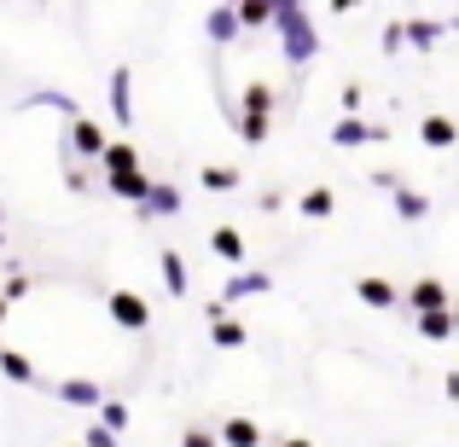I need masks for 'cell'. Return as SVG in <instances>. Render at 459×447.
Masks as SVG:
<instances>
[{
  "instance_id": "cell-1",
  "label": "cell",
  "mask_w": 459,
  "mask_h": 447,
  "mask_svg": "<svg viewBox=\"0 0 459 447\" xmlns=\"http://www.w3.org/2000/svg\"><path fill=\"white\" fill-rule=\"evenodd\" d=\"M273 30H280V58H285V70H308L314 58H320V30H314L308 6L280 0V6H273Z\"/></svg>"
},
{
  "instance_id": "cell-2",
  "label": "cell",
  "mask_w": 459,
  "mask_h": 447,
  "mask_svg": "<svg viewBox=\"0 0 459 447\" xmlns=\"http://www.w3.org/2000/svg\"><path fill=\"white\" fill-rule=\"evenodd\" d=\"M65 146H70V157H88V163H100V157L111 151V134H105L93 116H70V123H65Z\"/></svg>"
},
{
  "instance_id": "cell-3",
  "label": "cell",
  "mask_w": 459,
  "mask_h": 447,
  "mask_svg": "<svg viewBox=\"0 0 459 447\" xmlns=\"http://www.w3.org/2000/svg\"><path fill=\"white\" fill-rule=\"evenodd\" d=\"M273 291V273H262V268H238V273H227V285H221V308H233V302H245V297H268Z\"/></svg>"
},
{
  "instance_id": "cell-4",
  "label": "cell",
  "mask_w": 459,
  "mask_h": 447,
  "mask_svg": "<svg viewBox=\"0 0 459 447\" xmlns=\"http://www.w3.org/2000/svg\"><path fill=\"white\" fill-rule=\"evenodd\" d=\"M372 140H390V128H384V123H367V116H343V123L332 128V146H337V151L372 146Z\"/></svg>"
},
{
  "instance_id": "cell-5",
  "label": "cell",
  "mask_w": 459,
  "mask_h": 447,
  "mask_svg": "<svg viewBox=\"0 0 459 447\" xmlns=\"http://www.w3.org/2000/svg\"><path fill=\"white\" fill-rule=\"evenodd\" d=\"M53 395H58L65 407H82V413H100V407L111 401V395H105L93 378H58V383H53Z\"/></svg>"
},
{
  "instance_id": "cell-6",
  "label": "cell",
  "mask_w": 459,
  "mask_h": 447,
  "mask_svg": "<svg viewBox=\"0 0 459 447\" xmlns=\"http://www.w3.org/2000/svg\"><path fill=\"white\" fill-rule=\"evenodd\" d=\"M105 308H111V320L123 325V331H146V325H152V308H146V297H140V291H111Z\"/></svg>"
},
{
  "instance_id": "cell-7",
  "label": "cell",
  "mask_w": 459,
  "mask_h": 447,
  "mask_svg": "<svg viewBox=\"0 0 459 447\" xmlns=\"http://www.w3.org/2000/svg\"><path fill=\"white\" fill-rule=\"evenodd\" d=\"M140 221H169V215H180V186H169V180H152L146 203H140Z\"/></svg>"
},
{
  "instance_id": "cell-8",
  "label": "cell",
  "mask_w": 459,
  "mask_h": 447,
  "mask_svg": "<svg viewBox=\"0 0 459 447\" xmlns=\"http://www.w3.org/2000/svg\"><path fill=\"white\" fill-rule=\"evenodd\" d=\"M210 250H215V256H221V262H233V273H238V268H245V262H250V250H245V233H238L233 221H221V227H215V233H210Z\"/></svg>"
},
{
  "instance_id": "cell-9",
  "label": "cell",
  "mask_w": 459,
  "mask_h": 447,
  "mask_svg": "<svg viewBox=\"0 0 459 447\" xmlns=\"http://www.w3.org/2000/svg\"><path fill=\"white\" fill-rule=\"evenodd\" d=\"M111 116L117 123H134V70L128 64L111 70Z\"/></svg>"
},
{
  "instance_id": "cell-10",
  "label": "cell",
  "mask_w": 459,
  "mask_h": 447,
  "mask_svg": "<svg viewBox=\"0 0 459 447\" xmlns=\"http://www.w3.org/2000/svg\"><path fill=\"white\" fill-rule=\"evenodd\" d=\"M238 6H210V18H204V35H210V47H227V41H238Z\"/></svg>"
},
{
  "instance_id": "cell-11",
  "label": "cell",
  "mask_w": 459,
  "mask_h": 447,
  "mask_svg": "<svg viewBox=\"0 0 459 447\" xmlns=\"http://www.w3.org/2000/svg\"><path fill=\"white\" fill-rule=\"evenodd\" d=\"M407 302H413L419 314H437V308H454V302H448V285H442V279H430V273H425V279H413V291H407Z\"/></svg>"
},
{
  "instance_id": "cell-12",
  "label": "cell",
  "mask_w": 459,
  "mask_h": 447,
  "mask_svg": "<svg viewBox=\"0 0 459 447\" xmlns=\"http://www.w3.org/2000/svg\"><path fill=\"white\" fill-rule=\"evenodd\" d=\"M0 378H6V383H41V372H35V360L23 355V348L0 343Z\"/></svg>"
},
{
  "instance_id": "cell-13",
  "label": "cell",
  "mask_w": 459,
  "mask_h": 447,
  "mask_svg": "<svg viewBox=\"0 0 459 447\" xmlns=\"http://www.w3.org/2000/svg\"><path fill=\"white\" fill-rule=\"evenodd\" d=\"M105 186L140 210V203H146V192H152V175H146V168H128V175H105Z\"/></svg>"
},
{
  "instance_id": "cell-14",
  "label": "cell",
  "mask_w": 459,
  "mask_h": 447,
  "mask_svg": "<svg viewBox=\"0 0 459 447\" xmlns=\"http://www.w3.org/2000/svg\"><path fill=\"white\" fill-rule=\"evenodd\" d=\"M419 140H425L430 151H448V146H459V123L454 116H425V123H419Z\"/></svg>"
},
{
  "instance_id": "cell-15",
  "label": "cell",
  "mask_w": 459,
  "mask_h": 447,
  "mask_svg": "<svg viewBox=\"0 0 459 447\" xmlns=\"http://www.w3.org/2000/svg\"><path fill=\"white\" fill-rule=\"evenodd\" d=\"M297 215H308V221H332V215H337V192L332 186H308L303 198H297Z\"/></svg>"
},
{
  "instance_id": "cell-16",
  "label": "cell",
  "mask_w": 459,
  "mask_h": 447,
  "mask_svg": "<svg viewBox=\"0 0 459 447\" xmlns=\"http://www.w3.org/2000/svg\"><path fill=\"white\" fill-rule=\"evenodd\" d=\"M355 297L367 302V308H395V302H402V291H395L390 279H378V273H367V279H355Z\"/></svg>"
},
{
  "instance_id": "cell-17",
  "label": "cell",
  "mask_w": 459,
  "mask_h": 447,
  "mask_svg": "<svg viewBox=\"0 0 459 447\" xmlns=\"http://www.w3.org/2000/svg\"><path fill=\"white\" fill-rule=\"evenodd\" d=\"M221 447H262V425H256V418H245V413H233L221 425Z\"/></svg>"
},
{
  "instance_id": "cell-18",
  "label": "cell",
  "mask_w": 459,
  "mask_h": 447,
  "mask_svg": "<svg viewBox=\"0 0 459 447\" xmlns=\"http://www.w3.org/2000/svg\"><path fill=\"white\" fill-rule=\"evenodd\" d=\"M157 268H163V291L169 297H186V256H180V250H163V256H157Z\"/></svg>"
},
{
  "instance_id": "cell-19",
  "label": "cell",
  "mask_w": 459,
  "mask_h": 447,
  "mask_svg": "<svg viewBox=\"0 0 459 447\" xmlns=\"http://www.w3.org/2000/svg\"><path fill=\"white\" fill-rule=\"evenodd\" d=\"M402 35H407V47L430 53V47L442 41V23H437V18H407V23H402Z\"/></svg>"
},
{
  "instance_id": "cell-20",
  "label": "cell",
  "mask_w": 459,
  "mask_h": 447,
  "mask_svg": "<svg viewBox=\"0 0 459 447\" xmlns=\"http://www.w3.org/2000/svg\"><path fill=\"white\" fill-rule=\"evenodd\" d=\"M23 105H30V111H65V123H70V116H82L76 99H70V93H58V88H35Z\"/></svg>"
},
{
  "instance_id": "cell-21",
  "label": "cell",
  "mask_w": 459,
  "mask_h": 447,
  "mask_svg": "<svg viewBox=\"0 0 459 447\" xmlns=\"http://www.w3.org/2000/svg\"><path fill=\"white\" fill-rule=\"evenodd\" d=\"M210 343L215 348H245V325H238L233 314H215L210 320Z\"/></svg>"
},
{
  "instance_id": "cell-22",
  "label": "cell",
  "mask_w": 459,
  "mask_h": 447,
  "mask_svg": "<svg viewBox=\"0 0 459 447\" xmlns=\"http://www.w3.org/2000/svg\"><path fill=\"white\" fill-rule=\"evenodd\" d=\"M238 105H245L238 116H273V82H250Z\"/></svg>"
},
{
  "instance_id": "cell-23",
  "label": "cell",
  "mask_w": 459,
  "mask_h": 447,
  "mask_svg": "<svg viewBox=\"0 0 459 447\" xmlns=\"http://www.w3.org/2000/svg\"><path fill=\"white\" fill-rule=\"evenodd\" d=\"M419 337H430V343H448V337H454V308L419 314Z\"/></svg>"
},
{
  "instance_id": "cell-24",
  "label": "cell",
  "mask_w": 459,
  "mask_h": 447,
  "mask_svg": "<svg viewBox=\"0 0 459 447\" xmlns=\"http://www.w3.org/2000/svg\"><path fill=\"white\" fill-rule=\"evenodd\" d=\"M100 163H105V175H128V168H140V151L128 146V140H111V151H105Z\"/></svg>"
},
{
  "instance_id": "cell-25",
  "label": "cell",
  "mask_w": 459,
  "mask_h": 447,
  "mask_svg": "<svg viewBox=\"0 0 459 447\" xmlns=\"http://www.w3.org/2000/svg\"><path fill=\"white\" fill-rule=\"evenodd\" d=\"M395 215H402V221H425L430 198H425V192H413V186H402V192H395Z\"/></svg>"
},
{
  "instance_id": "cell-26",
  "label": "cell",
  "mask_w": 459,
  "mask_h": 447,
  "mask_svg": "<svg viewBox=\"0 0 459 447\" xmlns=\"http://www.w3.org/2000/svg\"><path fill=\"white\" fill-rule=\"evenodd\" d=\"M268 134H273V116H238V140L245 146H268Z\"/></svg>"
},
{
  "instance_id": "cell-27",
  "label": "cell",
  "mask_w": 459,
  "mask_h": 447,
  "mask_svg": "<svg viewBox=\"0 0 459 447\" xmlns=\"http://www.w3.org/2000/svg\"><path fill=\"white\" fill-rule=\"evenodd\" d=\"M198 180H204L210 192H238V168H221V163H210Z\"/></svg>"
},
{
  "instance_id": "cell-28",
  "label": "cell",
  "mask_w": 459,
  "mask_h": 447,
  "mask_svg": "<svg viewBox=\"0 0 459 447\" xmlns=\"http://www.w3.org/2000/svg\"><path fill=\"white\" fill-rule=\"evenodd\" d=\"M238 23H245V30H262V23H273V6L268 0H245V6H238Z\"/></svg>"
},
{
  "instance_id": "cell-29",
  "label": "cell",
  "mask_w": 459,
  "mask_h": 447,
  "mask_svg": "<svg viewBox=\"0 0 459 447\" xmlns=\"http://www.w3.org/2000/svg\"><path fill=\"white\" fill-rule=\"evenodd\" d=\"M93 425H105V430H117V436H123V425H128V407H123V401H105L100 413H93Z\"/></svg>"
},
{
  "instance_id": "cell-30",
  "label": "cell",
  "mask_w": 459,
  "mask_h": 447,
  "mask_svg": "<svg viewBox=\"0 0 459 447\" xmlns=\"http://www.w3.org/2000/svg\"><path fill=\"white\" fill-rule=\"evenodd\" d=\"M82 447H117V430H105V425H88V436H82Z\"/></svg>"
},
{
  "instance_id": "cell-31",
  "label": "cell",
  "mask_w": 459,
  "mask_h": 447,
  "mask_svg": "<svg viewBox=\"0 0 459 447\" xmlns=\"http://www.w3.org/2000/svg\"><path fill=\"white\" fill-rule=\"evenodd\" d=\"M23 291H30V273H18V268H12V273H6V291H0V297H6V302H18Z\"/></svg>"
},
{
  "instance_id": "cell-32",
  "label": "cell",
  "mask_w": 459,
  "mask_h": 447,
  "mask_svg": "<svg viewBox=\"0 0 459 447\" xmlns=\"http://www.w3.org/2000/svg\"><path fill=\"white\" fill-rule=\"evenodd\" d=\"M180 447H221V436H210V430H186Z\"/></svg>"
},
{
  "instance_id": "cell-33",
  "label": "cell",
  "mask_w": 459,
  "mask_h": 447,
  "mask_svg": "<svg viewBox=\"0 0 459 447\" xmlns=\"http://www.w3.org/2000/svg\"><path fill=\"white\" fill-rule=\"evenodd\" d=\"M372 186H384L395 198V192H402V175H390V168H372Z\"/></svg>"
},
{
  "instance_id": "cell-34",
  "label": "cell",
  "mask_w": 459,
  "mask_h": 447,
  "mask_svg": "<svg viewBox=\"0 0 459 447\" xmlns=\"http://www.w3.org/2000/svg\"><path fill=\"white\" fill-rule=\"evenodd\" d=\"M407 47V35H402V23H395V30H384V53H402Z\"/></svg>"
},
{
  "instance_id": "cell-35",
  "label": "cell",
  "mask_w": 459,
  "mask_h": 447,
  "mask_svg": "<svg viewBox=\"0 0 459 447\" xmlns=\"http://www.w3.org/2000/svg\"><path fill=\"white\" fill-rule=\"evenodd\" d=\"M280 447H314V442L308 436H291V442H280Z\"/></svg>"
},
{
  "instance_id": "cell-36",
  "label": "cell",
  "mask_w": 459,
  "mask_h": 447,
  "mask_svg": "<svg viewBox=\"0 0 459 447\" xmlns=\"http://www.w3.org/2000/svg\"><path fill=\"white\" fill-rule=\"evenodd\" d=\"M6 314H12V302H6V297H0V325H6Z\"/></svg>"
},
{
  "instance_id": "cell-37",
  "label": "cell",
  "mask_w": 459,
  "mask_h": 447,
  "mask_svg": "<svg viewBox=\"0 0 459 447\" xmlns=\"http://www.w3.org/2000/svg\"><path fill=\"white\" fill-rule=\"evenodd\" d=\"M454 337H459V308H454Z\"/></svg>"
},
{
  "instance_id": "cell-38",
  "label": "cell",
  "mask_w": 459,
  "mask_h": 447,
  "mask_svg": "<svg viewBox=\"0 0 459 447\" xmlns=\"http://www.w3.org/2000/svg\"><path fill=\"white\" fill-rule=\"evenodd\" d=\"M454 30H459V18H454Z\"/></svg>"
},
{
  "instance_id": "cell-39",
  "label": "cell",
  "mask_w": 459,
  "mask_h": 447,
  "mask_svg": "<svg viewBox=\"0 0 459 447\" xmlns=\"http://www.w3.org/2000/svg\"><path fill=\"white\" fill-rule=\"evenodd\" d=\"M0 245H6V238H0Z\"/></svg>"
}]
</instances>
